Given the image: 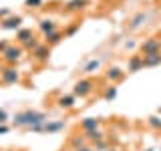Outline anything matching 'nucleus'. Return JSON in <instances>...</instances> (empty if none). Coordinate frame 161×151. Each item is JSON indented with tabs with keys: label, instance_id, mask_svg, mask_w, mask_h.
Returning a JSON list of instances; mask_svg holds the SVG:
<instances>
[{
	"label": "nucleus",
	"instance_id": "1",
	"mask_svg": "<svg viewBox=\"0 0 161 151\" xmlns=\"http://www.w3.org/2000/svg\"><path fill=\"white\" fill-rule=\"evenodd\" d=\"M48 121V115L44 111H36V109H24L18 111L12 117V125L14 127H22V129H30L34 125H42Z\"/></svg>",
	"mask_w": 161,
	"mask_h": 151
},
{
	"label": "nucleus",
	"instance_id": "2",
	"mask_svg": "<svg viewBox=\"0 0 161 151\" xmlns=\"http://www.w3.org/2000/svg\"><path fill=\"white\" fill-rule=\"evenodd\" d=\"M93 91H95V81L93 79H79L77 83H75V87H73V95L75 97H80V99H87L93 95Z\"/></svg>",
	"mask_w": 161,
	"mask_h": 151
},
{
	"label": "nucleus",
	"instance_id": "3",
	"mask_svg": "<svg viewBox=\"0 0 161 151\" xmlns=\"http://www.w3.org/2000/svg\"><path fill=\"white\" fill-rule=\"evenodd\" d=\"M0 57H2V60L6 64H14V67H16L20 60H22V57H24V48L20 47V44H10Z\"/></svg>",
	"mask_w": 161,
	"mask_h": 151
},
{
	"label": "nucleus",
	"instance_id": "4",
	"mask_svg": "<svg viewBox=\"0 0 161 151\" xmlns=\"http://www.w3.org/2000/svg\"><path fill=\"white\" fill-rule=\"evenodd\" d=\"M161 53V36H149L139 44V54L147 57V54H157Z\"/></svg>",
	"mask_w": 161,
	"mask_h": 151
},
{
	"label": "nucleus",
	"instance_id": "5",
	"mask_svg": "<svg viewBox=\"0 0 161 151\" xmlns=\"http://www.w3.org/2000/svg\"><path fill=\"white\" fill-rule=\"evenodd\" d=\"M0 81L4 85H18L20 83V70L14 64H6L2 70H0Z\"/></svg>",
	"mask_w": 161,
	"mask_h": 151
},
{
	"label": "nucleus",
	"instance_id": "6",
	"mask_svg": "<svg viewBox=\"0 0 161 151\" xmlns=\"http://www.w3.org/2000/svg\"><path fill=\"white\" fill-rule=\"evenodd\" d=\"M48 59H50V47L44 44V42H40L38 47L32 50V60L38 63V64H44V63H48Z\"/></svg>",
	"mask_w": 161,
	"mask_h": 151
},
{
	"label": "nucleus",
	"instance_id": "7",
	"mask_svg": "<svg viewBox=\"0 0 161 151\" xmlns=\"http://www.w3.org/2000/svg\"><path fill=\"white\" fill-rule=\"evenodd\" d=\"M125 73H127V70H123L121 67H109L105 70V81H107L109 85H117L125 79Z\"/></svg>",
	"mask_w": 161,
	"mask_h": 151
},
{
	"label": "nucleus",
	"instance_id": "8",
	"mask_svg": "<svg viewBox=\"0 0 161 151\" xmlns=\"http://www.w3.org/2000/svg\"><path fill=\"white\" fill-rule=\"evenodd\" d=\"M22 16H20V14H10L8 18H4L2 22H0V28L2 30H14V32H16L18 28H22Z\"/></svg>",
	"mask_w": 161,
	"mask_h": 151
},
{
	"label": "nucleus",
	"instance_id": "9",
	"mask_svg": "<svg viewBox=\"0 0 161 151\" xmlns=\"http://www.w3.org/2000/svg\"><path fill=\"white\" fill-rule=\"evenodd\" d=\"M89 6V0H69V2H64V12L67 14H80L83 10H87Z\"/></svg>",
	"mask_w": 161,
	"mask_h": 151
},
{
	"label": "nucleus",
	"instance_id": "10",
	"mask_svg": "<svg viewBox=\"0 0 161 151\" xmlns=\"http://www.w3.org/2000/svg\"><path fill=\"white\" fill-rule=\"evenodd\" d=\"M75 105H77V97H75L73 93H69V95H58L57 97V107L58 109H64V111H70V109H75Z\"/></svg>",
	"mask_w": 161,
	"mask_h": 151
},
{
	"label": "nucleus",
	"instance_id": "11",
	"mask_svg": "<svg viewBox=\"0 0 161 151\" xmlns=\"http://www.w3.org/2000/svg\"><path fill=\"white\" fill-rule=\"evenodd\" d=\"M63 38H64V32L57 28V30H53V32L44 34V40H42V42H44V44H48V47L53 48V47H57L58 42H63Z\"/></svg>",
	"mask_w": 161,
	"mask_h": 151
},
{
	"label": "nucleus",
	"instance_id": "12",
	"mask_svg": "<svg viewBox=\"0 0 161 151\" xmlns=\"http://www.w3.org/2000/svg\"><path fill=\"white\" fill-rule=\"evenodd\" d=\"M101 125H103V119L99 117H85L80 121V131H93V129H101Z\"/></svg>",
	"mask_w": 161,
	"mask_h": 151
},
{
	"label": "nucleus",
	"instance_id": "13",
	"mask_svg": "<svg viewBox=\"0 0 161 151\" xmlns=\"http://www.w3.org/2000/svg\"><path fill=\"white\" fill-rule=\"evenodd\" d=\"M64 127H67V123H64L63 119H54V121H47L44 123V133H48V135H53V133H58V131H63Z\"/></svg>",
	"mask_w": 161,
	"mask_h": 151
},
{
	"label": "nucleus",
	"instance_id": "14",
	"mask_svg": "<svg viewBox=\"0 0 161 151\" xmlns=\"http://www.w3.org/2000/svg\"><path fill=\"white\" fill-rule=\"evenodd\" d=\"M143 69V57L137 53V54H131L127 59V70L129 73H137V70Z\"/></svg>",
	"mask_w": 161,
	"mask_h": 151
},
{
	"label": "nucleus",
	"instance_id": "15",
	"mask_svg": "<svg viewBox=\"0 0 161 151\" xmlns=\"http://www.w3.org/2000/svg\"><path fill=\"white\" fill-rule=\"evenodd\" d=\"M57 20L54 18H42V20H38V30L42 32V36L44 34H48V32H53V30H57Z\"/></svg>",
	"mask_w": 161,
	"mask_h": 151
},
{
	"label": "nucleus",
	"instance_id": "16",
	"mask_svg": "<svg viewBox=\"0 0 161 151\" xmlns=\"http://www.w3.org/2000/svg\"><path fill=\"white\" fill-rule=\"evenodd\" d=\"M145 20H147V14H145V12H137V14H135V16L127 22V28H129V30H137V28H141V26L145 24Z\"/></svg>",
	"mask_w": 161,
	"mask_h": 151
},
{
	"label": "nucleus",
	"instance_id": "17",
	"mask_svg": "<svg viewBox=\"0 0 161 151\" xmlns=\"http://www.w3.org/2000/svg\"><path fill=\"white\" fill-rule=\"evenodd\" d=\"M69 145H70V149H73V151H79L80 147L89 145V141L85 139V135H83V133H77V135H73V137L69 139Z\"/></svg>",
	"mask_w": 161,
	"mask_h": 151
},
{
	"label": "nucleus",
	"instance_id": "18",
	"mask_svg": "<svg viewBox=\"0 0 161 151\" xmlns=\"http://www.w3.org/2000/svg\"><path fill=\"white\" fill-rule=\"evenodd\" d=\"M32 36H34L32 28H18V30H16V44H20V47H22V44L28 42Z\"/></svg>",
	"mask_w": 161,
	"mask_h": 151
},
{
	"label": "nucleus",
	"instance_id": "19",
	"mask_svg": "<svg viewBox=\"0 0 161 151\" xmlns=\"http://www.w3.org/2000/svg\"><path fill=\"white\" fill-rule=\"evenodd\" d=\"M83 135H85V139H87V141H89L91 145H93V143H97V141H101V139H105V133H103V129L83 131Z\"/></svg>",
	"mask_w": 161,
	"mask_h": 151
},
{
	"label": "nucleus",
	"instance_id": "20",
	"mask_svg": "<svg viewBox=\"0 0 161 151\" xmlns=\"http://www.w3.org/2000/svg\"><path fill=\"white\" fill-rule=\"evenodd\" d=\"M99 69H101V59H91L89 63L83 67V73L85 75H95Z\"/></svg>",
	"mask_w": 161,
	"mask_h": 151
},
{
	"label": "nucleus",
	"instance_id": "21",
	"mask_svg": "<svg viewBox=\"0 0 161 151\" xmlns=\"http://www.w3.org/2000/svg\"><path fill=\"white\" fill-rule=\"evenodd\" d=\"M157 64H161V53L143 57V67H157Z\"/></svg>",
	"mask_w": 161,
	"mask_h": 151
},
{
	"label": "nucleus",
	"instance_id": "22",
	"mask_svg": "<svg viewBox=\"0 0 161 151\" xmlns=\"http://www.w3.org/2000/svg\"><path fill=\"white\" fill-rule=\"evenodd\" d=\"M115 97H117V85H107L103 91V99L105 101H113Z\"/></svg>",
	"mask_w": 161,
	"mask_h": 151
},
{
	"label": "nucleus",
	"instance_id": "23",
	"mask_svg": "<svg viewBox=\"0 0 161 151\" xmlns=\"http://www.w3.org/2000/svg\"><path fill=\"white\" fill-rule=\"evenodd\" d=\"M79 28H80V22H73V24H70V26H67V28H64V38L73 36V34L77 32Z\"/></svg>",
	"mask_w": 161,
	"mask_h": 151
},
{
	"label": "nucleus",
	"instance_id": "24",
	"mask_svg": "<svg viewBox=\"0 0 161 151\" xmlns=\"http://www.w3.org/2000/svg\"><path fill=\"white\" fill-rule=\"evenodd\" d=\"M44 4V0H24V6L30 8V10H36Z\"/></svg>",
	"mask_w": 161,
	"mask_h": 151
},
{
	"label": "nucleus",
	"instance_id": "25",
	"mask_svg": "<svg viewBox=\"0 0 161 151\" xmlns=\"http://www.w3.org/2000/svg\"><path fill=\"white\" fill-rule=\"evenodd\" d=\"M147 123H149V127H153V129L161 131V119H159V117H155V115H151V117H147Z\"/></svg>",
	"mask_w": 161,
	"mask_h": 151
},
{
	"label": "nucleus",
	"instance_id": "26",
	"mask_svg": "<svg viewBox=\"0 0 161 151\" xmlns=\"http://www.w3.org/2000/svg\"><path fill=\"white\" fill-rule=\"evenodd\" d=\"M38 44H40V42L36 40V36H32V38L28 40V42H24V44H22V48H24V53H26V50H34V48L38 47Z\"/></svg>",
	"mask_w": 161,
	"mask_h": 151
},
{
	"label": "nucleus",
	"instance_id": "27",
	"mask_svg": "<svg viewBox=\"0 0 161 151\" xmlns=\"http://www.w3.org/2000/svg\"><path fill=\"white\" fill-rule=\"evenodd\" d=\"M93 147H95V151H107V141L101 139L97 143H93Z\"/></svg>",
	"mask_w": 161,
	"mask_h": 151
},
{
	"label": "nucleus",
	"instance_id": "28",
	"mask_svg": "<svg viewBox=\"0 0 161 151\" xmlns=\"http://www.w3.org/2000/svg\"><path fill=\"white\" fill-rule=\"evenodd\" d=\"M8 121H10V115H8V111H6V109H0V125L8 123Z\"/></svg>",
	"mask_w": 161,
	"mask_h": 151
},
{
	"label": "nucleus",
	"instance_id": "29",
	"mask_svg": "<svg viewBox=\"0 0 161 151\" xmlns=\"http://www.w3.org/2000/svg\"><path fill=\"white\" fill-rule=\"evenodd\" d=\"M125 48H127V50L137 48V42H135V40H127V42H125Z\"/></svg>",
	"mask_w": 161,
	"mask_h": 151
},
{
	"label": "nucleus",
	"instance_id": "30",
	"mask_svg": "<svg viewBox=\"0 0 161 151\" xmlns=\"http://www.w3.org/2000/svg\"><path fill=\"white\" fill-rule=\"evenodd\" d=\"M10 47V42H8V40H0V54H2L4 53V50H6Z\"/></svg>",
	"mask_w": 161,
	"mask_h": 151
},
{
	"label": "nucleus",
	"instance_id": "31",
	"mask_svg": "<svg viewBox=\"0 0 161 151\" xmlns=\"http://www.w3.org/2000/svg\"><path fill=\"white\" fill-rule=\"evenodd\" d=\"M10 14H12V12H10L8 8H2V10H0V18H2V20H4V18H8Z\"/></svg>",
	"mask_w": 161,
	"mask_h": 151
},
{
	"label": "nucleus",
	"instance_id": "32",
	"mask_svg": "<svg viewBox=\"0 0 161 151\" xmlns=\"http://www.w3.org/2000/svg\"><path fill=\"white\" fill-rule=\"evenodd\" d=\"M10 131V125L8 123H4V125H0V135H6Z\"/></svg>",
	"mask_w": 161,
	"mask_h": 151
},
{
	"label": "nucleus",
	"instance_id": "33",
	"mask_svg": "<svg viewBox=\"0 0 161 151\" xmlns=\"http://www.w3.org/2000/svg\"><path fill=\"white\" fill-rule=\"evenodd\" d=\"M79 151H95V147L93 145H85V147H80Z\"/></svg>",
	"mask_w": 161,
	"mask_h": 151
},
{
	"label": "nucleus",
	"instance_id": "34",
	"mask_svg": "<svg viewBox=\"0 0 161 151\" xmlns=\"http://www.w3.org/2000/svg\"><path fill=\"white\" fill-rule=\"evenodd\" d=\"M2 151H16V149H2Z\"/></svg>",
	"mask_w": 161,
	"mask_h": 151
},
{
	"label": "nucleus",
	"instance_id": "35",
	"mask_svg": "<svg viewBox=\"0 0 161 151\" xmlns=\"http://www.w3.org/2000/svg\"><path fill=\"white\" fill-rule=\"evenodd\" d=\"M143 151H155V149H151V147H149V149H143Z\"/></svg>",
	"mask_w": 161,
	"mask_h": 151
},
{
	"label": "nucleus",
	"instance_id": "36",
	"mask_svg": "<svg viewBox=\"0 0 161 151\" xmlns=\"http://www.w3.org/2000/svg\"><path fill=\"white\" fill-rule=\"evenodd\" d=\"M107 151H117V149H107Z\"/></svg>",
	"mask_w": 161,
	"mask_h": 151
},
{
	"label": "nucleus",
	"instance_id": "37",
	"mask_svg": "<svg viewBox=\"0 0 161 151\" xmlns=\"http://www.w3.org/2000/svg\"><path fill=\"white\" fill-rule=\"evenodd\" d=\"M159 115H161V107H159Z\"/></svg>",
	"mask_w": 161,
	"mask_h": 151
},
{
	"label": "nucleus",
	"instance_id": "38",
	"mask_svg": "<svg viewBox=\"0 0 161 151\" xmlns=\"http://www.w3.org/2000/svg\"><path fill=\"white\" fill-rule=\"evenodd\" d=\"M0 22H2V18H0Z\"/></svg>",
	"mask_w": 161,
	"mask_h": 151
}]
</instances>
